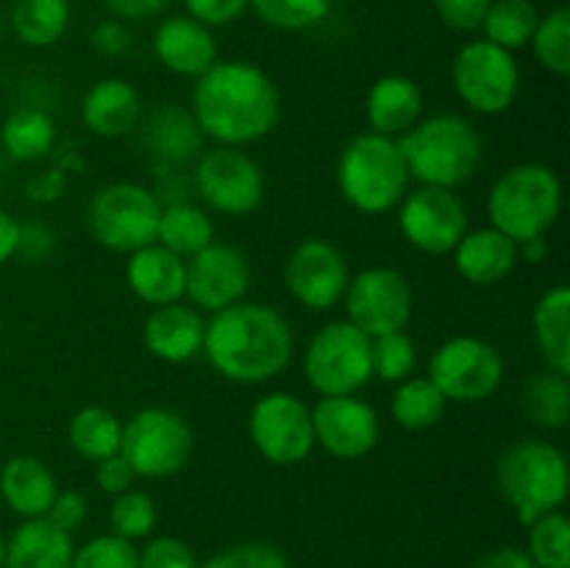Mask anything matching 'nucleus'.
<instances>
[{"instance_id": "1", "label": "nucleus", "mask_w": 570, "mask_h": 568, "mask_svg": "<svg viewBox=\"0 0 570 568\" xmlns=\"http://www.w3.org/2000/svg\"><path fill=\"white\" fill-rule=\"evenodd\" d=\"M282 115V98L265 70L250 61H215L198 76L193 117L220 145H248L267 137Z\"/></svg>"}, {"instance_id": "2", "label": "nucleus", "mask_w": 570, "mask_h": 568, "mask_svg": "<svg viewBox=\"0 0 570 568\" xmlns=\"http://www.w3.org/2000/svg\"><path fill=\"white\" fill-rule=\"evenodd\" d=\"M293 329L265 304H232L204 332V354L228 382L259 384L293 360Z\"/></svg>"}, {"instance_id": "3", "label": "nucleus", "mask_w": 570, "mask_h": 568, "mask_svg": "<svg viewBox=\"0 0 570 568\" xmlns=\"http://www.w3.org/2000/svg\"><path fill=\"white\" fill-rule=\"evenodd\" d=\"M410 178L421 187L454 189L471 182L482 165V137L460 115H434L417 120L399 137Z\"/></svg>"}, {"instance_id": "4", "label": "nucleus", "mask_w": 570, "mask_h": 568, "mask_svg": "<svg viewBox=\"0 0 570 568\" xmlns=\"http://www.w3.org/2000/svg\"><path fill=\"white\" fill-rule=\"evenodd\" d=\"M410 182L399 139L384 134H356L337 159L340 195L362 215H384L399 206Z\"/></svg>"}, {"instance_id": "5", "label": "nucleus", "mask_w": 570, "mask_h": 568, "mask_svg": "<svg viewBox=\"0 0 570 568\" xmlns=\"http://www.w3.org/2000/svg\"><path fill=\"white\" fill-rule=\"evenodd\" d=\"M562 209V184L549 165L523 161L495 178L488 195V217L493 228L512 239L527 243L546 237Z\"/></svg>"}, {"instance_id": "6", "label": "nucleus", "mask_w": 570, "mask_h": 568, "mask_svg": "<svg viewBox=\"0 0 570 568\" xmlns=\"http://www.w3.org/2000/svg\"><path fill=\"white\" fill-rule=\"evenodd\" d=\"M495 484L512 505L518 521L532 527L546 512H554L568 496V460L554 443L521 440L495 462Z\"/></svg>"}, {"instance_id": "7", "label": "nucleus", "mask_w": 570, "mask_h": 568, "mask_svg": "<svg viewBox=\"0 0 570 568\" xmlns=\"http://www.w3.org/2000/svg\"><path fill=\"white\" fill-rule=\"evenodd\" d=\"M161 206L154 193L139 184L117 182L98 189L89 204L87 223L92 237L117 254H134L156 243Z\"/></svg>"}, {"instance_id": "8", "label": "nucleus", "mask_w": 570, "mask_h": 568, "mask_svg": "<svg viewBox=\"0 0 570 568\" xmlns=\"http://www.w3.org/2000/svg\"><path fill=\"white\" fill-rule=\"evenodd\" d=\"M193 451V429L178 412L145 407L122 423L120 454L137 477L165 479L181 471Z\"/></svg>"}, {"instance_id": "9", "label": "nucleus", "mask_w": 570, "mask_h": 568, "mask_svg": "<svg viewBox=\"0 0 570 568\" xmlns=\"http://www.w3.org/2000/svg\"><path fill=\"white\" fill-rule=\"evenodd\" d=\"M304 373L321 395H354L371 382V337L348 321H334L312 337Z\"/></svg>"}, {"instance_id": "10", "label": "nucleus", "mask_w": 570, "mask_h": 568, "mask_svg": "<svg viewBox=\"0 0 570 568\" xmlns=\"http://www.w3.org/2000/svg\"><path fill=\"white\" fill-rule=\"evenodd\" d=\"M451 81L462 104L479 115H501L512 106L521 84L512 50L499 48L488 39H476L460 48L451 67Z\"/></svg>"}, {"instance_id": "11", "label": "nucleus", "mask_w": 570, "mask_h": 568, "mask_svg": "<svg viewBox=\"0 0 570 568\" xmlns=\"http://www.w3.org/2000/svg\"><path fill=\"white\" fill-rule=\"evenodd\" d=\"M429 379L438 384L445 401L473 404L499 390L504 379V360L488 340L451 337L440 345L429 362Z\"/></svg>"}, {"instance_id": "12", "label": "nucleus", "mask_w": 570, "mask_h": 568, "mask_svg": "<svg viewBox=\"0 0 570 568\" xmlns=\"http://www.w3.org/2000/svg\"><path fill=\"white\" fill-rule=\"evenodd\" d=\"M248 434L254 449L273 466H298L315 449L312 410L293 393H271L256 401Z\"/></svg>"}, {"instance_id": "13", "label": "nucleus", "mask_w": 570, "mask_h": 568, "mask_svg": "<svg viewBox=\"0 0 570 568\" xmlns=\"http://www.w3.org/2000/svg\"><path fill=\"white\" fill-rule=\"evenodd\" d=\"M195 189L204 204L220 215H248L262 204L265 176L245 150L217 145L198 159Z\"/></svg>"}, {"instance_id": "14", "label": "nucleus", "mask_w": 570, "mask_h": 568, "mask_svg": "<svg viewBox=\"0 0 570 568\" xmlns=\"http://www.w3.org/2000/svg\"><path fill=\"white\" fill-rule=\"evenodd\" d=\"M348 323L367 337L404 332L412 317V290L393 267H367L345 287Z\"/></svg>"}, {"instance_id": "15", "label": "nucleus", "mask_w": 570, "mask_h": 568, "mask_svg": "<svg viewBox=\"0 0 570 568\" xmlns=\"http://www.w3.org/2000/svg\"><path fill=\"white\" fill-rule=\"evenodd\" d=\"M399 226L423 254H449L468 234V212L454 189L417 187L401 198Z\"/></svg>"}, {"instance_id": "16", "label": "nucleus", "mask_w": 570, "mask_h": 568, "mask_svg": "<svg viewBox=\"0 0 570 568\" xmlns=\"http://www.w3.org/2000/svg\"><path fill=\"white\" fill-rule=\"evenodd\" d=\"M284 282L293 298L306 310L323 312L343 301L348 287V262L328 239H304L284 265Z\"/></svg>"}, {"instance_id": "17", "label": "nucleus", "mask_w": 570, "mask_h": 568, "mask_svg": "<svg viewBox=\"0 0 570 568\" xmlns=\"http://www.w3.org/2000/svg\"><path fill=\"white\" fill-rule=\"evenodd\" d=\"M315 445L337 460H360L379 443V415L367 401L356 395H323L312 407Z\"/></svg>"}, {"instance_id": "18", "label": "nucleus", "mask_w": 570, "mask_h": 568, "mask_svg": "<svg viewBox=\"0 0 570 568\" xmlns=\"http://www.w3.org/2000/svg\"><path fill=\"white\" fill-rule=\"evenodd\" d=\"M250 284V267L243 251L226 243H212L187 259L184 295L198 310L220 312L239 304Z\"/></svg>"}, {"instance_id": "19", "label": "nucleus", "mask_w": 570, "mask_h": 568, "mask_svg": "<svg viewBox=\"0 0 570 568\" xmlns=\"http://www.w3.org/2000/svg\"><path fill=\"white\" fill-rule=\"evenodd\" d=\"M154 53L176 76L198 78L217 61V42L204 22L167 17L154 33Z\"/></svg>"}, {"instance_id": "20", "label": "nucleus", "mask_w": 570, "mask_h": 568, "mask_svg": "<svg viewBox=\"0 0 570 568\" xmlns=\"http://www.w3.org/2000/svg\"><path fill=\"white\" fill-rule=\"evenodd\" d=\"M206 321L198 310L184 304H165L156 306L145 321V345L150 354L161 362H187L204 349Z\"/></svg>"}, {"instance_id": "21", "label": "nucleus", "mask_w": 570, "mask_h": 568, "mask_svg": "<svg viewBox=\"0 0 570 568\" xmlns=\"http://www.w3.org/2000/svg\"><path fill=\"white\" fill-rule=\"evenodd\" d=\"M187 259L154 243L134 251L126 265V282L139 301L150 306L176 304L184 295Z\"/></svg>"}, {"instance_id": "22", "label": "nucleus", "mask_w": 570, "mask_h": 568, "mask_svg": "<svg viewBox=\"0 0 570 568\" xmlns=\"http://www.w3.org/2000/svg\"><path fill=\"white\" fill-rule=\"evenodd\" d=\"M145 145L159 161V167H184L200 156L204 148V131L193 111L178 104H165L145 123Z\"/></svg>"}, {"instance_id": "23", "label": "nucleus", "mask_w": 570, "mask_h": 568, "mask_svg": "<svg viewBox=\"0 0 570 568\" xmlns=\"http://www.w3.org/2000/svg\"><path fill=\"white\" fill-rule=\"evenodd\" d=\"M518 262V243H512L499 228H479L465 234L454 248V265L465 282L490 287L512 273Z\"/></svg>"}, {"instance_id": "24", "label": "nucleus", "mask_w": 570, "mask_h": 568, "mask_svg": "<svg viewBox=\"0 0 570 568\" xmlns=\"http://www.w3.org/2000/svg\"><path fill=\"white\" fill-rule=\"evenodd\" d=\"M365 115L373 134L399 139L423 115V92L410 76H384L371 87Z\"/></svg>"}, {"instance_id": "25", "label": "nucleus", "mask_w": 570, "mask_h": 568, "mask_svg": "<svg viewBox=\"0 0 570 568\" xmlns=\"http://www.w3.org/2000/svg\"><path fill=\"white\" fill-rule=\"evenodd\" d=\"M81 117L95 137H122L139 120V92L122 78H100L83 95Z\"/></svg>"}, {"instance_id": "26", "label": "nucleus", "mask_w": 570, "mask_h": 568, "mask_svg": "<svg viewBox=\"0 0 570 568\" xmlns=\"http://www.w3.org/2000/svg\"><path fill=\"white\" fill-rule=\"evenodd\" d=\"M70 532L50 523L48 518H26L6 543L3 568H70L72 562Z\"/></svg>"}, {"instance_id": "27", "label": "nucleus", "mask_w": 570, "mask_h": 568, "mask_svg": "<svg viewBox=\"0 0 570 568\" xmlns=\"http://www.w3.org/2000/svg\"><path fill=\"white\" fill-rule=\"evenodd\" d=\"M56 493L53 473L37 457H11L0 471V496L22 518H42Z\"/></svg>"}, {"instance_id": "28", "label": "nucleus", "mask_w": 570, "mask_h": 568, "mask_svg": "<svg viewBox=\"0 0 570 568\" xmlns=\"http://www.w3.org/2000/svg\"><path fill=\"white\" fill-rule=\"evenodd\" d=\"M534 340L549 368L570 376V290L551 287L534 306Z\"/></svg>"}, {"instance_id": "29", "label": "nucleus", "mask_w": 570, "mask_h": 568, "mask_svg": "<svg viewBox=\"0 0 570 568\" xmlns=\"http://www.w3.org/2000/svg\"><path fill=\"white\" fill-rule=\"evenodd\" d=\"M156 243L165 245L181 259H189L206 245L215 243V223L204 209L187 204L161 206L159 215V232H156Z\"/></svg>"}, {"instance_id": "30", "label": "nucleus", "mask_w": 570, "mask_h": 568, "mask_svg": "<svg viewBox=\"0 0 570 568\" xmlns=\"http://www.w3.org/2000/svg\"><path fill=\"white\" fill-rule=\"evenodd\" d=\"M0 143L14 161H37L53 150L56 126L42 109L26 106V109H17L6 117Z\"/></svg>"}, {"instance_id": "31", "label": "nucleus", "mask_w": 570, "mask_h": 568, "mask_svg": "<svg viewBox=\"0 0 570 568\" xmlns=\"http://www.w3.org/2000/svg\"><path fill=\"white\" fill-rule=\"evenodd\" d=\"M70 22L67 0H17L11 9V28L28 48H50L59 42Z\"/></svg>"}, {"instance_id": "32", "label": "nucleus", "mask_w": 570, "mask_h": 568, "mask_svg": "<svg viewBox=\"0 0 570 568\" xmlns=\"http://www.w3.org/2000/svg\"><path fill=\"white\" fill-rule=\"evenodd\" d=\"M390 412L399 427L410 432H426L445 415V395L429 376H410L393 393Z\"/></svg>"}, {"instance_id": "33", "label": "nucleus", "mask_w": 570, "mask_h": 568, "mask_svg": "<svg viewBox=\"0 0 570 568\" xmlns=\"http://www.w3.org/2000/svg\"><path fill=\"white\" fill-rule=\"evenodd\" d=\"M67 438H70V445L76 449V454L100 462L120 451L122 423L106 407H83V410H78L72 415Z\"/></svg>"}, {"instance_id": "34", "label": "nucleus", "mask_w": 570, "mask_h": 568, "mask_svg": "<svg viewBox=\"0 0 570 568\" xmlns=\"http://www.w3.org/2000/svg\"><path fill=\"white\" fill-rule=\"evenodd\" d=\"M538 20L540 17L532 0H493L482 28L488 33V42L504 50H518L532 39Z\"/></svg>"}, {"instance_id": "35", "label": "nucleus", "mask_w": 570, "mask_h": 568, "mask_svg": "<svg viewBox=\"0 0 570 568\" xmlns=\"http://www.w3.org/2000/svg\"><path fill=\"white\" fill-rule=\"evenodd\" d=\"M523 412L543 429L566 427L570 418V384L560 373H540L523 390Z\"/></svg>"}, {"instance_id": "36", "label": "nucleus", "mask_w": 570, "mask_h": 568, "mask_svg": "<svg viewBox=\"0 0 570 568\" xmlns=\"http://www.w3.org/2000/svg\"><path fill=\"white\" fill-rule=\"evenodd\" d=\"M532 48L538 56L540 65L554 76L566 78L570 72V9L560 6V9L549 11L543 20H538V28L532 33Z\"/></svg>"}, {"instance_id": "37", "label": "nucleus", "mask_w": 570, "mask_h": 568, "mask_svg": "<svg viewBox=\"0 0 570 568\" xmlns=\"http://www.w3.org/2000/svg\"><path fill=\"white\" fill-rule=\"evenodd\" d=\"M529 557L538 568H570V523L562 512H546L532 523Z\"/></svg>"}, {"instance_id": "38", "label": "nucleus", "mask_w": 570, "mask_h": 568, "mask_svg": "<svg viewBox=\"0 0 570 568\" xmlns=\"http://www.w3.org/2000/svg\"><path fill=\"white\" fill-rule=\"evenodd\" d=\"M265 26L278 31H304L317 26L332 9V0H248Z\"/></svg>"}, {"instance_id": "39", "label": "nucleus", "mask_w": 570, "mask_h": 568, "mask_svg": "<svg viewBox=\"0 0 570 568\" xmlns=\"http://www.w3.org/2000/svg\"><path fill=\"white\" fill-rule=\"evenodd\" d=\"M415 343L410 334L390 332L371 337V371L384 382H404L415 371Z\"/></svg>"}, {"instance_id": "40", "label": "nucleus", "mask_w": 570, "mask_h": 568, "mask_svg": "<svg viewBox=\"0 0 570 568\" xmlns=\"http://www.w3.org/2000/svg\"><path fill=\"white\" fill-rule=\"evenodd\" d=\"M109 523L111 529H115L111 535H120V538L126 540L145 538L156 523L154 499H150L148 493H142V490H126V493L115 496Z\"/></svg>"}, {"instance_id": "41", "label": "nucleus", "mask_w": 570, "mask_h": 568, "mask_svg": "<svg viewBox=\"0 0 570 568\" xmlns=\"http://www.w3.org/2000/svg\"><path fill=\"white\" fill-rule=\"evenodd\" d=\"M139 551L120 535H100L72 551L70 568H137Z\"/></svg>"}, {"instance_id": "42", "label": "nucleus", "mask_w": 570, "mask_h": 568, "mask_svg": "<svg viewBox=\"0 0 570 568\" xmlns=\"http://www.w3.org/2000/svg\"><path fill=\"white\" fill-rule=\"evenodd\" d=\"M200 568H289L282 549L271 543H239L220 551Z\"/></svg>"}, {"instance_id": "43", "label": "nucleus", "mask_w": 570, "mask_h": 568, "mask_svg": "<svg viewBox=\"0 0 570 568\" xmlns=\"http://www.w3.org/2000/svg\"><path fill=\"white\" fill-rule=\"evenodd\" d=\"M137 568H198V562L184 540L156 538L139 551Z\"/></svg>"}, {"instance_id": "44", "label": "nucleus", "mask_w": 570, "mask_h": 568, "mask_svg": "<svg viewBox=\"0 0 570 568\" xmlns=\"http://www.w3.org/2000/svg\"><path fill=\"white\" fill-rule=\"evenodd\" d=\"M493 0H434L440 20L454 31H476L482 28L484 14H488Z\"/></svg>"}, {"instance_id": "45", "label": "nucleus", "mask_w": 570, "mask_h": 568, "mask_svg": "<svg viewBox=\"0 0 570 568\" xmlns=\"http://www.w3.org/2000/svg\"><path fill=\"white\" fill-rule=\"evenodd\" d=\"M56 248V237L45 223L28 221L20 223L17 232V251L14 256H22L26 262H45Z\"/></svg>"}, {"instance_id": "46", "label": "nucleus", "mask_w": 570, "mask_h": 568, "mask_svg": "<svg viewBox=\"0 0 570 568\" xmlns=\"http://www.w3.org/2000/svg\"><path fill=\"white\" fill-rule=\"evenodd\" d=\"M45 518H48L50 523H56L59 529H65V532H72V529L81 527L83 518H87V496L78 493V490H61V493H56V499L50 501Z\"/></svg>"}, {"instance_id": "47", "label": "nucleus", "mask_w": 570, "mask_h": 568, "mask_svg": "<svg viewBox=\"0 0 570 568\" xmlns=\"http://www.w3.org/2000/svg\"><path fill=\"white\" fill-rule=\"evenodd\" d=\"M184 6L204 26H226L248 9V0H184Z\"/></svg>"}, {"instance_id": "48", "label": "nucleus", "mask_w": 570, "mask_h": 568, "mask_svg": "<svg viewBox=\"0 0 570 568\" xmlns=\"http://www.w3.org/2000/svg\"><path fill=\"white\" fill-rule=\"evenodd\" d=\"M134 479H137V473H134L131 466L122 460L120 451L106 457V460H100L98 468H95V482H98V488L104 490V493H111V496L126 493V490H131Z\"/></svg>"}, {"instance_id": "49", "label": "nucleus", "mask_w": 570, "mask_h": 568, "mask_svg": "<svg viewBox=\"0 0 570 568\" xmlns=\"http://www.w3.org/2000/svg\"><path fill=\"white\" fill-rule=\"evenodd\" d=\"M92 45L100 56L117 59V56H126L131 50V33L120 22H100L92 31Z\"/></svg>"}, {"instance_id": "50", "label": "nucleus", "mask_w": 570, "mask_h": 568, "mask_svg": "<svg viewBox=\"0 0 570 568\" xmlns=\"http://www.w3.org/2000/svg\"><path fill=\"white\" fill-rule=\"evenodd\" d=\"M65 176L67 173H61L59 167L37 173V176L28 178L26 195L31 200H37V204H53V200H59L61 193H65Z\"/></svg>"}, {"instance_id": "51", "label": "nucleus", "mask_w": 570, "mask_h": 568, "mask_svg": "<svg viewBox=\"0 0 570 568\" xmlns=\"http://www.w3.org/2000/svg\"><path fill=\"white\" fill-rule=\"evenodd\" d=\"M104 3L111 14L126 17V20H145L165 11L173 0H104Z\"/></svg>"}, {"instance_id": "52", "label": "nucleus", "mask_w": 570, "mask_h": 568, "mask_svg": "<svg viewBox=\"0 0 570 568\" xmlns=\"http://www.w3.org/2000/svg\"><path fill=\"white\" fill-rule=\"evenodd\" d=\"M473 568H538V566H534L532 557H529L523 549H515V546H501V549H493L490 555H484Z\"/></svg>"}, {"instance_id": "53", "label": "nucleus", "mask_w": 570, "mask_h": 568, "mask_svg": "<svg viewBox=\"0 0 570 568\" xmlns=\"http://www.w3.org/2000/svg\"><path fill=\"white\" fill-rule=\"evenodd\" d=\"M17 232H20V223H17L9 212L0 209V265H6V262L14 256Z\"/></svg>"}, {"instance_id": "54", "label": "nucleus", "mask_w": 570, "mask_h": 568, "mask_svg": "<svg viewBox=\"0 0 570 568\" xmlns=\"http://www.w3.org/2000/svg\"><path fill=\"white\" fill-rule=\"evenodd\" d=\"M50 154L56 156V167H59L61 173H76V170H81V167H83L81 154L72 148V143L59 145V148L53 145V150H50Z\"/></svg>"}, {"instance_id": "55", "label": "nucleus", "mask_w": 570, "mask_h": 568, "mask_svg": "<svg viewBox=\"0 0 570 568\" xmlns=\"http://www.w3.org/2000/svg\"><path fill=\"white\" fill-rule=\"evenodd\" d=\"M518 256H523L529 265H538V262L549 256V243H546V237H532L527 243H518Z\"/></svg>"}, {"instance_id": "56", "label": "nucleus", "mask_w": 570, "mask_h": 568, "mask_svg": "<svg viewBox=\"0 0 570 568\" xmlns=\"http://www.w3.org/2000/svg\"><path fill=\"white\" fill-rule=\"evenodd\" d=\"M6 566V543H3V538H0V568Z\"/></svg>"}, {"instance_id": "57", "label": "nucleus", "mask_w": 570, "mask_h": 568, "mask_svg": "<svg viewBox=\"0 0 570 568\" xmlns=\"http://www.w3.org/2000/svg\"><path fill=\"white\" fill-rule=\"evenodd\" d=\"M0 31H3V20H0Z\"/></svg>"}]
</instances>
